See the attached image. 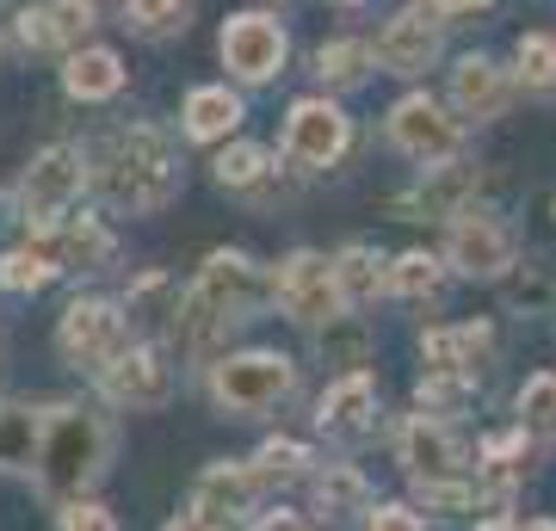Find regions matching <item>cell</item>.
I'll list each match as a JSON object with an SVG mask.
<instances>
[{
	"label": "cell",
	"mask_w": 556,
	"mask_h": 531,
	"mask_svg": "<svg viewBox=\"0 0 556 531\" xmlns=\"http://www.w3.org/2000/svg\"><path fill=\"white\" fill-rule=\"evenodd\" d=\"M365 501H371V489H365V476L346 470V464H328V476L316 482V507L328 513V519H340V513H365Z\"/></svg>",
	"instance_id": "cell-28"
},
{
	"label": "cell",
	"mask_w": 556,
	"mask_h": 531,
	"mask_svg": "<svg viewBox=\"0 0 556 531\" xmlns=\"http://www.w3.org/2000/svg\"><path fill=\"white\" fill-rule=\"evenodd\" d=\"M260 531H303V526H298V513H266V526Z\"/></svg>",
	"instance_id": "cell-42"
},
{
	"label": "cell",
	"mask_w": 556,
	"mask_h": 531,
	"mask_svg": "<svg viewBox=\"0 0 556 531\" xmlns=\"http://www.w3.org/2000/svg\"><path fill=\"white\" fill-rule=\"evenodd\" d=\"M291 383H298V371H291V358H278V353H236L223 365H211V395L236 420H254V414L278 408L291 395Z\"/></svg>",
	"instance_id": "cell-4"
},
{
	"label": "cell",
	"mask_w": 556,
	"mask_h": 531,
	"mask_svg": "<svg viewBox=\"0 0 556 531\" xmlns=\"http://www.w3.org/2000/svg\"><path fill=\"white\" fill-rule=\"evenodd\" d=\"M93 179H100V192H105L112 211H137V217L142 211H161V204L179 192L174 142L161 137L155 124H124V130L105 137Z\"/></svg>",
	"instance_id": "cell-1"
},
{
	"label": "cell",
	"mask_w": 556,
	"mask_h": 531,
	"mask_svg": "<svg viewBox=\"0 0 556 531\" xmlns=\"http://www.w3.org/2000/svg\"><path fill=\"white\" fill-rule=\"evenodd\" d=\"M56 273H62V254H56V236L50 229H38L31 248H13V254L0 260V285L7 291H43Z\"/></svg>",
	"instance_id": "cell-22"
},
{
	"label": "cell",
	"mask_w": 556,
	"mask_h": 531,
	"mask_svg": "<svg viewBox=\"0 0 556 531\" xmlns=\"http://www.w3.org/2000/svg\"><path fill=\"white\" fill-rule=\"evenodd\" d=\"M112 427L100 408H50L38 433V489L50 501H80L105 476Z\"/></svg>",
	"instance_id": "cell-2"
},
{
	"label": "cell",
	"mask_w": 556,
	"mask_h": 531,
	"mask_svg": "<svg viewBox=\"0 0 556 531\" xmlns=\"http://www.w3.org/2000/svg\"><path fill=\"white\" fill-rule=\"evenodd\" d=\"M56 353L68 358V365H93V371H105V365L124 353V309L118 303H105V296H75V303L62 309Z\"/></svg>",
	"instance_id": "cell-7"
},
{
	"label": "cell",
	"mask_w": 556,
	"mask_h": 531,
	"mask_svg": "<svg viewBox=\"0 0 556 531\" xmlns=\"http://www.w3.org/2000/svg\"><path fill=\"white\" fill-rule=\"evenodd\" d=\"M340 149H346V112L328 99H298L285 118V161H298L303 174H321L340 161Z\"/></svg>",
	"instance_id": "cell-9"
},
{
	"label": "cell",
	"mask_w": 556,
	"mask_h": 531,
	"mask_svg": "<svg viewBox=\"0 0 556 531\" xmlns=\"http://www.w3.org/2000/svg\"><path fill=\"white\" fill-rule=\"evenodd\" d=\"M402 464H408V476L415 482H464V470H470V452L457 445L439 420H408L402 427Z\"/></svg>",
	"instance_id": "cell-14"
},
{
	"label": "cell",
	"mask_w": 556,
	"mask_h": 531,
	"mask_svg": "<svg viewBox=\"0 0 556 531\" xmlns=\"http://www.w3.org/2000/svg\"><path fill=\"white\" fill-rule=\"evenodd\" d=\"M50 236H56L62 266H75V273H105V266L118 260V236H112L100 217H68V223H56Z\"/></svg>",
	"instance_id": "cell-20"
},
{
	"label": "cell",
	"mask_w": 556,
	"mask_h": 531,
	"mask_svg": "<svg viewBox=\"0 0 556 531\" xmlns=\"http://www.w3.org/2000/svg\"><path fill=\"white\" fill-rule=\"evenodd\" d=\"M371 414H378V383L365 371H353V377H340V383H328L316 420L328 439H358V433H371Z\"/></svg>",
	"instance_id": "cell-17"
},
{
	"label": "cell",
	"mask_w": 556,
	"mask_h": 531,
	"mask_svg": "<svg viewBox=\"0 0 556 531\" xmlns=\"http://www.w3.org/2000/svg\"><path fill=\"white\" fill-rule=\"evenodd\" d=\"M390 291L396 296H433L439 291V260L433 254H402L390 266Z\"/></svg>",
	"instance_id": "cell-36"
},
{
	"label": "cell",
	"mask_w": 556,
	"mask_h": 531,
	"mask_svg": "<svg viewBox=\"0 0 556 531\" xmlns=\"http://www.w3.org/2000/svg\"><path fill=\"white\" fill-rule=\"evenodd\" d=\"M236 124H241V99L229 87H199V93L186 99V137L192 142H217Z\"/></svg>",
	"instance_id": "cell-23"
},
{
	"label": "cell",
	"mask_w": 556,
	"mask_h": 531,
	"mask_svg": "<svg viewBox=\"0 0 556 531\" xmlns=\"http://www.w3.org/2000/svg\"><path fill=\"white\" fill-rule=\"evenodd\" d=\"M217 50H223V68L241 80H273L285 68V31L266 13H236V20L223 25Z\"/></svg>",
	"instance_id": "cell-10"
},
{
	"label": "cell",
	"mask_w": 556,
	"mask_h": 531,
	"mask_svg": "<svg viewBox=\"0 0 556 531\" xmlns=\"http://www.w3.org/2000/svg\"><path fill=\"white\" fill-rule=\"evenodd\" d=\"M365 68H371V43H358V38H340V43H321L316 50V75L334 80V87L365 80Z\"/></svg>",
	"instance_id": "cell-30"
},
{
	"label": "cell",
	"mask_w": 556,
	"mask_h": 531,
	"mask_svg": "<svg viewBox=\"0 0 556 531\" xmlns=\"http://www.w3.org/2000/svg\"><path fill=\"white\" fill-rule=\"evenodd\" d=\"M266 174H273V167H266V149H260V142H236V149L217 155V186H229V192H254Z\"/></svg>",
	"instance_id": "cell-33"
},
{
	"label": "cell",
	"mask_w": 556,
	"mask_h": 531,
	"mask_svg": "<svg viewBox=\"0 0 556 531\" xmlns=\"http://www.w3.org/2000/svg\"><path fill=\"white\" fill-rule=\"evenodd\" d=\"M551 296H556L551 266H519V273L507 278V303H514V309H544Z\"/></svg>",
	"instance_id": "cell-37"
},
{
	"label": "cell",
	"mask_w": 556,
	"mask_h": 531,
	"mask_svg": "<svg viewBox=\"0 0 556 531\" xmlns=\"http://www.w3.org/2000/svg\"><path fill=\"white\" fill-rule=\"evenodd\" d=\"M390 142H396L408 161H420V167H445V161L464 155V124H457L439 99L408 93L396 112H390Z\"/></svg>",
	"instance_id": "cell-6"
},
{
	"label": "cell",
	"mask_w": 556,
	"mask_h": 531,
	"mask_svg": "<svg viewBox=\"0 0 556 531\" xmlns=\"http://www.w3.org/2000/svg\"><path fill=\"white\" fill-rule=\"evenodd\" d=\"M167 291H174V285H167L161 273H142L137 285H130V296H124V309L137 315V321H149V328H155L161 315H174V309H161V296H167ZM174 321H179V315H174Z\"/></svg>",
	"instance_id": "cell-38"
},
{
	"label": "cell",
	"mask_w": 556,
	"mask_h": 531,
	"mask_svg": "<svg viewBox=\"0 0 556 531\" xmlns=\"http://www.w3.org/2000/svg\"><path fill=\"white\" fill-rule=\"evenodd\" d=\"M433 56H439V20H427L420 7H408V13H396V20L383 25V38H378V62H383V68H396V75H420Z\"/></svg>",
	"instance_id": "cell-16"
},
{
	"label": "cell",
	"mask_w": 556,
	"mask_h": 531,
	"mask_svg": "<svg viewBox=\"0 0 556 531\" xmlns=\"http://www.w3.org/2000/svg\"><path fill=\"white\" fill-rule=\"evenodd\" d=\"M167 390H174V377H167L161 346H124V353L105 365V395H112L118 408H161Z\"/></svg>",
	"instance_id": "cell-13"
},
{
	"label": "cell",
	"mask_w": 556,
	"mask_h": 531,
	"mask_svg": "<svg viewBox=\"0 0 556 531\" xmlns=\"http://www.w3.org/2000/svg\"><path fill=\"white\" fill-rule=\"evenodd\" d=\"M334 7H358V0H334Z\"/></svg>",
	"instance_id": "cell-46"
},
{
	"label": "cell",
	"mask_w": 556,
	"mask_h": 531,
	"mask_svg": "<svg viewBox=\"0 0 556 531\" xmlns=\"http://www.w3.org/2000/svg\"><path fill=\"white\" fill-rule=\"evenodd\" d=\"M80 186H87V167H80V149H68V142H50L31 167H25L20 179V211L31 229H56L62 217H68V204L80 198Z\"/></svg>",
	"instance_id": "cell-5"
},
{
	"label": "cell",
	"mask_w": 556,
	"mask_h": 531,
	"mask_svg": "<svg viewBox=\"0 0 556 531\" xmlns=\"http://www.w3.org/2000/svg\"><path fill=\"white\" fill-rule=\"evenodd\" d=\"M452 99L464 118H501L507 112V75L489 56H464L452 68Z\"/></svg>",
	"instance_id": "cell-19"
},
{
	"label": "cell",
	"mask_w": 556,
	"mask_h": 531,
	"mask_svg": "<svg viewBox=\"0 0 556 531\" xmlns=\"http://www.w3.org/2000/svg\"><path fill=\"white\" fill-rule=\"evenodd\" d=\"M470 198H477V174L470 167H427V186H415L396 211L408 223H420V211L427 217H457V211H470Z\"/></svg>",
	"instance_id": "cell-18"
},
{
	"label": "cell",
	"mask_w": 556,
	"mask_h": 531,
	"mask_svg": "<svg viewBox=\"0 0 556 531\" xmlns=\"http://www.w3.org/2000/svg\"><path fill=\"white\" fill-rule=\"evenodd\" d=\"M378 266H383V260L371 254V248H346V254L334 260V285H340V303H346V309H365V303H378V291L390 285Z\"/></svg>",
	"instance_id": "cell-25"
},
{
	"label": "cell",
	"mask_w": 556,
	"mask_h": 531,
	"mask_svg": "<svg viewBox=\"0 0 556 531\" xmlns=\"http://www.w3.org/2000/svg\"><path fill=\"white\" fill-rule=\"evenodd\" d=\"M371 531H427V526H420V513H408V507H378L371 513Z\"/></svg>",
	"instance_id": "cell-40"
},
{
	"label": "cell",
	"mask_w": 556,
	"mask_h": 531,
	"mask_svg": "<svg viewBox=\"0 0 556 531\" xmlns=\"http://www.w3.org/2000/svg\"><path fill=\"white\" fill-rule=\"evenodd\" d=\"M489 321H457V328H427L420 334V353H427V371H470L482 353H489Z\"/></svg>",
	"instance_id": "cell-21"
},
{
	"label": "cell",
	"mask_w": 556,
	"mask_h": 531,
	"mask_svg": "<svg viewBox=\"0 0 556 531\" xmlns=\"http://www.w3.org/2000/svg\"><path fill=\"white\" fill-rule=\"evenodd\" d=\"M186 13H192V0H124V20L137 25L142 38H174V31H186Z\"/></svg>",
	"instance_id": "cell-31"
},
{
	"label": "cell",
	"mask_w": 556,
	"mask_h": 531,
	"mask_svg": "<svg viewBox=\"0 0 556 531\" xmlns=\"http://www.w3.org/2000/svg\"><path fill=\"white\" fill-rule=\"evenodd\" d=\"M0 223H7V192H0Z\"/></svg>",
	"instance_id": "cell-45"
},
{
	"label": "cell",
	"mask_w": 556,
	"mask_h": 531,
	"mask_svg": "<svg viewBox=\"0 0 556 531\" xmlns=\"http://www.w3.org/2000/svg\"><path fill=\"white\" fill-rule=\"evenodd\" d=\"M452 266L464 278H501L507 266H514V241H507V229H501L495 217H482V211H457L452 217Z\"/></svg>",
	"instance_id": "cell-12"
},
{
	"label": "cell",
	"mask_w": 556,
	"mask_h": 531,
	"mask_svg": "<svg viewBox=\"0 0 556 531\" xmlns=\"http://www.w3.org/2000/svg\"><path fill=\"white\" fill-rule=\"evenodd\" d=\"M415 395H420V408L427 414H457V408L477 402V377L470 371H427Z\"/></svg>",
	"instance_id": "cell-29"
},
{
	"label": "cell",
	"mask_w": 556,
	"mask_h": 531,
	"mask_svg": "<svg viewBox=\"0 0 556 531\" xmlns=\"http://www.w3.org/2000/svg\"><path fill=\"white\" fill-rule=\"evenodd\" d=\"M519 427L532 439H556V377L538 371L526 390H519Z\"/></svg>",
	"instance_id": "cell-32"
},
{
	"label": "cell",
	"mask_w": 556,
	"mask_h": 531,
	"mask_svg": "<svg viewBox=\"0 0 556 531\" xmlns=\"http://www.w3.org/2000/svg\"><path fill=\"white\" fill-rule=\"evenodd\" d=\"M519 80L526 87H556V38H544V31H532V38H519Z\"/></svg>",
	"instance_id": "cell-35"
},
{
	"label": "cell",
	"mask_w": 556,
	"mask_h": 531,
	"mask_svg": "<svg viewBox=\"0 0 556 531\" xmlns=\"http://www.w3.org/2000/svg\"><path fill=\"white\" fill-rule=\"evenodd\" d=\"M266 296L260 285V266L248 254H211L204 273L192 278V291L179 296V328L192 340V353H211L236 321L254 315V303Z\"/></svg>",
	"instance_id": "cell-3"
},
{
	"label": "cell",
	"mask_w": 556,
	"mask_h": 531,
	"mask_svg": "<svg viewBox=\"0 0 556 531\" xmlns=\"http://www.w3.org/2000/svg\"><path fill=\"white\" fill-rule=\"evenodd\" d=\"M482 531H556V526H551V519H532V526H507V519H489Z\"/></svg>",
	"instance_id": "cell-43"
},
{
	"label": "cell",
	"mask_w": 556,
	"mask_h": 531,
	"mask_svg": "<svg viewBox=\"0 0 556 531\" xmlns=\"http://www.w3.org/2000/svg\"><path fill=\"white\" fill-rule=\"evenodd\" d=\"M273 296L285 303V315H291V321H303V328H321V321L346 315L340 285H334V260H321V254H291V260H285V273H278Z\"/></svg>",
	"instance_id": "cell-8"
},
{
	"label": "cell",
	"mask_w": 556,
	"mask_h": 531,
	"mask_svg": "<svg viewBox=\"0 0 556 531\" xmlns=\"http://www.w3.org/2000/svg\"><path fill=\"white\" fill-rule=\"evenodd\" d=\"M254 464H260V470H254L260 482H291V476H303V470H309V452H303L298 439H266Z\"/></svg>",
	"instance_id": "cell-34"
},
{
	"label": "cell",
	"mask_w": 556,
	"mask_h": 531,
	"mask_svg": "<svg viewBox=\"0 0 556 531\" xmlns=\"http://www.w3.org/2000/svg\"><path fill=\"white\" fill-rule=\"evenodd\" d=\"M62 87L75 99H112L124 87V62L112 50H75L68 68H62Z\"/></svg>",
	"instance_id": "cell-24"
},
{
	"label": "cell",
	"mask_w": 556,
	"mask_h": 531,
	"mask_svg": "<svg viewBox=\"0 0 556 531\" xmlns=\"http://www.w3.org/2000/svg\"><path fill=\"white\" fill-rule=\"evenodd\" d=\"M100 20L93 0H50V7H31L20 13V43L25 50H75Z\"/></svg>",
	"instance_id": "cell-15"
},
{
	"label": "cell",
	"mask_w": 556,
	"mask_h": 531,
	"mask_svg": "<svg viewBox=\"0 0 556 531\" xmlns=\"http://www.w3.org/2000/svg\"><path fill=\"white\" fill-rule=\"evenodd\" d=\"M167 531H204V526H199V519H192V513H179V519H174V526H167Z\"/></svg>",
	"instance_id": "cell-44"
},
{
	"label": "cell",
	"mask_w": 556,
	"mask_h": 531,
	"mask_svg": "<svg viewBox=\"0 0 556 531\" xmlns=\"http://www.w3.org/2000/svg\"><path fill=\"white\" fill-rule=\"evenodd\" d=\"M254 482L260 476L241 470V464H211L192 489V519L204 531H241L248 513H254Z\"/></svg>",
	"instance_id": "cell-11"
},
{
	"label": "cell",
	"mask_w": 556,
	"mask_h": 531,
	"mask_svg": "<svg viewBox=\"0 0 556 531\" xmlns=\"http://www.w3.org/2000/svg\"><path fill=\"white\" fill-rule=\"evenodd\" d=\"M321 358H328V365H365V358H371V328H365L358 315L321 321Z\"/></svg>",
	"instance_id": "cell-27"
},
{
	"label": "cell",
	"mask_w": 556,
	"mask_h": 531,
	"mask_svg": "<svg viewBox=\"0 0 556 531\" xmlns=\"http://www.w3.org/2000/svg\"><path fill=\"white\" fill-rule=\"evenodd\" d=\"M43 420L31 408H0V470H31L38 464Z\"/></svg>",
	"instance_id": "cell-26"
},
{
	"label": "cell",
	"mask_w": 556,
	"mask_h": 531,
	"mask_svg": "<svg viewBox=\"0 0 556 531\" xmlns=\"http://www.w3.org/2000/svg\"><path fill=\"white\" fill-rule=\"evenodd\" d=\"M427 7H439V13H477V7H489V0H427Z\"/></svg>",
	"instance_id": "cell-41"
},
{
	"label": "cell",
	"mask_w": 556,
	"mask_h": 531,
	"mask_svg": "<svg viewBox=\"0 0 556 531\" xmlns=\"http://www.w3.org/2000/svg\"><path fill=\"white\" fill-rule=\"evenodd\" d=\"M56 531H118V519L105 507H93V501H68L56 519Z\"/></svg>",
	"instance_id": "cell-39"
}]
</instances>
